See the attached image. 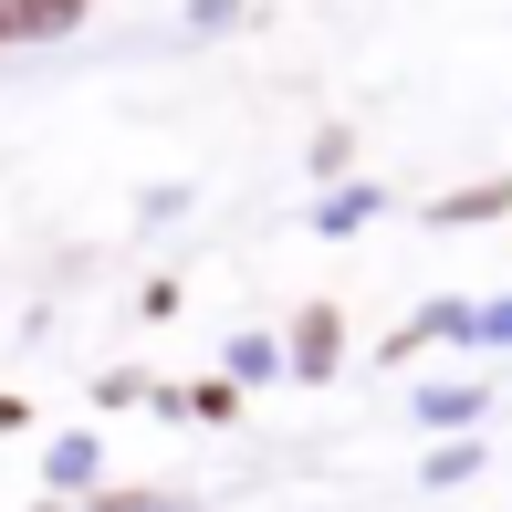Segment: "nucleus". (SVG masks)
<instances>
[{"label": "nucleus", "instance_id": "f257e3e1", "mask_svg": "<svg viewBox=\"0 0 512 512\" xmlns=\"http://www.w3.org/2000/svg\"><path fill=\"white\" fill-rule=\"evenodd\" d=\"M0 32H11V0H0Z\"/></svg>", "mask_w": 512, "mask_h": 512}]
</instances>
